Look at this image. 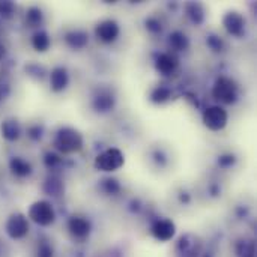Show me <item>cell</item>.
<instances>
[{"instance_id": "52a82bcc", "label": "cell", "mask_w": 257, "mask_h": 257, "mask_svg": "<svg viewBox=\"0 0 257 257\" xmlns=\"http://www.w3.org/2000/svg\"><path fill=\"white\" fill-rule=\"evenodd\" d=\"M200 253V242L193 235H185L179 239L176 247L178 257H199Z\"/></svg>"}, {"instance_id": "9a60e30c", "label": "cell", "mask_w": 257, "mask_h": 257, "mask_svg": "<svg viewBox=\"0 0 257 257\" xmlns=\"http://www.w3.org/2000/svg\"><path fill=\"white\" fill-rule=\"evenodd\" d=\"M9 169L11 172L15 175V176H20V178H26L32 173V166L30 163H27L26 160L20 158V157H14L11 158L9 161Z\"/></svg>"}, {"instance_id": "30bf717a", "label": "cell", "mask_w": 257, "mask_h": 257, "mask_svg": "<svg viewBox=\"0 0 257 257\" xmlns=\"http://www.w3.org/2000/svg\"><path fill=\"white\" fill-rule=\"evenodd\" d=\"M176 227L175 223L172 220H158L154 226H152V235L158 239V241H170L175 236Z\"/></svg>"}, {"instance_id": "f1b7e54d", "label": "cell", "mask_w": 257, "mask_h": 257, "mask_svg": "<svg viewBox=\"0 0 257 257\" xmlns=\"http://www.w3.org/2000/svg\"><path fill=\"white\" fill-rule=\"evenodd\" d=\"M146 29L154 33H158V32H161V23L157 18H149V20H146Z\"/></svg>"}, {"instance_id": "6da1fadb", "label": "cell", "mask_w": 257, "mask_h": 257, "mask_svg": "<svg viewBox=\"0 0 257 257\" xmlns=\"http://www.w3.org/2000/svg\"><path fill=\"white\" fill-rule=\"evenodd\" d=\"M54 146L63 154H72L83 148V137L77 130L65 126L57 131L54 137Z\"/></svg>"}, {"instance_id": "484cf974", "label": "cell", "mask_w": 257, "mask_h": 257, "mask_svg": "<svg viewBox=\"0 0 257 257\" xmlns=\"http://www.w3.org/2000/svg\"><path fill=\"white\" fill-rule=\"evenodd\" d=\"M44 163H45V166H47L48 169H54L56 166L60 164V158H59V155H56V154H53V152H48V154H45Z\"/></svg>"}, {"instance_id": "d4e9b609", "label": "cell", "mask_w": 257, "mask_h": 257, "mask_svg": "<svg viewBox=\"0 0 257 257\" xmlns=\"http://www.w3.org/2000/svg\"><path fill=\"white\" fill-rule=\"evenodd\" d=\"M101 188H102L107 194H116V193H119L120 185H119V182H117L116 179H105V181H102Z\"/></svg>"}, {"instance_id": "1f68e13d", "label": "cell", "mask_w": 257, "mask_h": 257, "mask_svg": "<svg viewBox=\"0 0 257 257\" xmlns=\"http://www.w3.org/2000/svg\"><path fill=\"white\" fill-rule=\"evenodd\" d=\"M30 137L32 139H39L41 137V130L38 128V126H35V128H30Z\"/></svg>"}, {"instance_id": "4316f807", "label": "cell", "mask_w": 257, "mask_h": 257, "mask_svg": "<svg viewBox=\"0 0 257 257\" xmlns=\"http://www.w3.org/2000/svg\"><path fill=\"white\" fill-rule=\"evenodd\" d=\"M206 44L214 50V51H221L223 50V41L218 38V36H209L208 39H206Z\"/></svg>"}, {"instance_id": "8992f818", "label": "cell", "mask_w": 257, "mask_h": 257, "mask_svg": "<svg viewBox=\"0 0 257 257\" xmlns=\"http://www.w3.org/2000/svg\"><path fill=\"white\" fill-rule=\"evenodd\" d=\"M6 233L12 239H21L29 232V223L27 218L23 214H12L6 221Z\"/></svg>"}, {"instance_id": "d6986e66", "label": "cell", "mask_w": 257, "mask_h": 257, "mask_svg": "<svg viewBox=\"0 0 257 257\" xmlns=\"http://www.w3.org/2000/svg\"><path fill=\"white\" fill-rule=\"evenodd\" d=\"M114 105V98L108 93H101L93 99V107L96 111H108Z\"/></svg>"}, {"instance_id": "5b68a950", "label": "cell", "mask_w": 257, "mask_h": 257, "mask_svg": "<svg viewBox=\"0 0 257 257\" xmlns=\"http://www.w3.org/2000/svg\"><path fill=\"white\" fill-rule=\"evenodd\" d=\"M227 111L220 107V105H214L205 110L203 113V123L211 130V131H220L227 125Z\"/></svg>"}, {"instance_id": "e0dca14e", "label": "cell", "mask_w": 257, "mask_h": 257, "mask_svg": "<svg viewBox=\"0 0 257 257\" xmlns=\"http://www.w3.org/2000/svg\"><path fill=\"white\" fill-rule=\"evenodd\" d=\"M50 44H51V41H50V36H48V33L47 32H36L33 36H32V45H33V48L36 50V51H39V53H44V51H47L48 48H50Z\"/></svg>"}, {"instance_id": "cb8c5ba5", "label": "cell", "mask_w": 257, "mask_h": 257, "mask_svg": "<svg viewBox=\"0 0 257 257\" xmlns=\"http://www.w3.org/2000/svg\"><path fill=\"white\" fill-rule=\"evenodd\" d=\"M170 95H172V92H170V89H169V87L160 86V87H157V89L152 92L151 98H152V101H154V102L161 104V102H166V101L170 98Z\"/></svg>"}, {"instance_id": "44dd1931", "label": "cell", "mask_w": 257, "mask_h": 257, "mask_svg": "<svg viewBox=\"0 0 257 257\" xmlns=\"http://www.w3.org/2000/svg\"><path fill=\"white\" fill-rule=\"evenodd\" d=\"M238 257H256V247L253 241H241L236 247Z\"/></svg>"}, {"instance_id": "ba28073f", "label": "cell", "mask_w": 257, "mask_h": 257, "mask_svg": "<svg viewBox=\"0 0 257 257\" xmlns=\"http://www.w3.org/2000/svg\"><path fill=\"white\" fill-rule=\"evenodd\" d=\"M95 33L99 41L110 44V42L116 41V38L119 36V26L114 20H105L96 26Z\"/></svg>"}, {"instance_id": "ac0fdd59", "label": "cell", "mask_w": 257, "mask_h": 257, "mask_svg": "<svg viewBox=\"0 0 257 257\" xmlns=\"http://www.w3.org/2000/svg\"><path fill=\"white\" fill-rule=\"evenodd\" d=\"M169 45L175 50V51H182L188 47V38L185 33L176 30L170 35L169 38Z\"/></svg>"}, {"instance_id": "4fadbf2b", "label": "cell", "mask_w": 257, "mask_h": 257, "mask_svg": "<svg viewBox=\"0 0 257 257\" xmlns=\"http://www.w3.org/2000/svg\"><path fill=\"white\" fill-rule=\"evenodd\" d=\"M155 68H157L158 72H161L164 75H169V74L175 72V69L178 68V59L173 54L164 53V54L158 56V59L155 62Z\"/></svg>"}, {"instance_id": "7c38bea8", "label": "cell", "mask_w": 257, "mask_h": 257, "mask_svg": "<svg viewBox=\"0 0 257 257\" xmlns=\"http://www.w3.org/2000/svg\"><path fill=\"white\" fill-rule=\"evenodd\" d=\"M68 229L75 238H86L90 232V223L83 217H72L68 223Z\"/></svg>"}, {"instance_id": "277c9868", "label": "cell", "mask_w": 257, "mask_h": 257, "mask_svg": "<svg viewBox=\"0 0 257 257\" xmlns=\"http://www.w3.org/2000/svg\"><path fill=\"white\" fill-rule=\"evenodd\" d=\"M29 218L39 224V226H50L51 223H54V218H56V214H54V209L53 206L45 202V200H39V202H35L30 209H29Z\"/></svg>"}, {"instance_id": "f546056e", "label": "cell", "mask_w": 257, "mask_h": 257, "mask_svg": "<svg viewBox=\"0 0 257 257\" xmlns=\"http://www.w3.org/2000/svg\"><path fill=\"white\" fill-rule=\"evenodd\" d=\"M36 257H53V248L48 244H41L38 248Z\"/></svg>"}, {"instance_id": "3957f363", "label": "cell", "mask_w": 257, "mask_h": 257, "mask_svg": "<svg viewBox=\"0 0 257 257\" xmlns=\"http://www.w3.org/2000/svg\"><path fill=\"white\" fill-rule=\"evenodd\" d=\"M123 163H125L123 154L116 148H110L96 157L95 167L101 172H116L123 166Z\"/></svg>"}, {"instance_id": "603a6c76", "label": "cell", "mask_w": 257, "mask_h": 257, "mask_svg": "<svg viewBox=\"0 0 257 257\" xmlns=\"http://www.w3.org/2000/svg\"><path fill=\"white\" fill-rule=\"evenodd\" d=\"M26 21L30 27H36L42 23V12L39 8H30L26 14Z\"/></svg>"}, {"instance_id": "d6a6232c", "label": "cell", "mask_w": 257, "mask_h": 257, "mask_svg": "<svg viewBox=\"0 0 257 257\" xmlns=\"http://www.w3.org/2000/svg\"><path fill=\"white\" fill-rule=\"evenodd\" d=\"M5 53H6V50H5V47H3V45L0 44V59H3Z\"/></svg>"}, {"instance_id": "83f0119b", "label": "cell", "mask_w": 257, "mask_h": 257, "mask_svg": "<svg viewBox=\"0 0 257 257\" xmlns=\"http://www.w3.org/2000/svg\"><path fill=\"white\" fill-rule=\"evenodd\" d=\"M15 6L12 2H0V15L2 17H11Z\"/></svg>"}, {"instance_id": "7402d4cb", "label": "cell", "mask_w": 257, "mask_h": 257, "mask_svg": "<svg viewBox=\"0 0 257 257\" xmlns=\"http://www.w3.org/2000/svg\"><path fill=\"white\" fill-rule=\"evenodd\" d=\"M44 190L50 196H59L63 191V184L57 178H48L45 185H44Z\"/></svg>"}, {"instance_id": "7a4b0ae2", "label": "cell", "mask_w": 257, "mask_h": 257, "mask_svg": "<svg viewBox=\"0 0 257 257\" xmlns=\"http://www.w3.org/2000/svg\"><path fill=\"white\" fill-rule=\"evenodd\" d=\"M212 96L223 104H232L238 98V86L233 80L220 77L212 87Z\"/></svg>"}, {"instance_id": "2e32d148", "label": "cell", "mask_w": 257, "mask_h": 257, "mask_svg": "<svg viewBox=\"0 0 257 257\" xmlns=\"http://www.w3.org/2000/svg\"><path fill=\"white\" fill-rule=\"evenodd\" d=\"M65 39H66V44L71 48L80 50L87 44V33L83 32V30H74V32H69Z\"/></svg>"}, {"instance_id": "8fae6325", "label": "cell", "mask_w": 257, "mask_h": 257, "mask_svg": "<svg viewBox=\"0 0 257 257\" xmlns=\"http://www.w3.org/2000/svg\"><path fill=\"white\" fill-rule=\"evenodd\" d=\"M69 83V75H68V71L62 66H57L51 71L50 74V84H51V89L54 92H62L63 89H66Z\"/></svg>"}, {"instance_id": "4dcf8cb0", "label": "cell", "mask_w": 257, "mask_h": 257, "mask_svg": "<svg viewBox=\"0 0 257 257\" xmlns=\"http://www.w3.org/2000/svg\"><path fill=\"white\" fill-rule=\"evenodd\" d=\"M233 163H235V157H233V155H223V157H220V160H218V164H220L221 167H230Z\"/></svg>"}, {"instance_id": "5bb4252c", "label": "cell", "mask_w": 257, "mask_h": 257, "mask_svg": "<svg viewBox=\"0 0 257 257\" xmlns=\"http://www.w3.org/2000/svg\"><path fill=\"white\" fill-rule=\"evenodd\" d=\"M2 136L8 140V142H15L20 139L21 136V128L20 123L15 119H6L2 123Z\"/></svg>"}, {"instance_id": "ffe728a7", "label": "cell", "mask_w": 257, "mask_h": 257, "mask_svg": "<svg viewBox=\"0 0 257 257\" xmlns=\"http://www.w3.org/2000/svg\"><path fill=\"white\" fill-rule=\"evenodd\" d=\"M187 14L191 18V21L196 23V24H200L203 21V18H205V11H203L202 5H199V3L187 5Z\"/></svg>"}, {"instance_id": "9c48e42d", "label": "cell", "mask_w": 257, "mask_h": 257, "mask_svg": "<svg viewBox=\"0 0 257 257\" xmlns=\"http://www.w3.org/2000/svg\"><path fill=\"white\" fill-rule=\"evenodd\" d=\"M223 24H224V29H226L230 35L239 36V35H242V32H244L245 20H244V17H242L239 12L232 11V12H227V14L224 15Z\"/></svg>"}]
</instances>
